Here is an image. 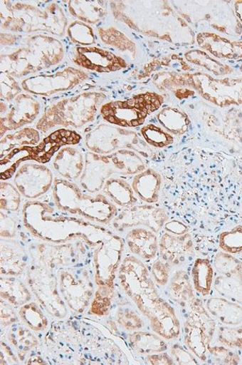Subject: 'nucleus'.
I'll list each match as a JSON object with an SVG mask.
<instances>
[{"mask_svg": "<svg viewBox=\"0 0 242 365\" xmlns=\"http://www.w3.org/2000/svg\"><path fill=\"white\" fill-rule=\"evenodd\" d=\"M53 197L59 208L83 214L102 224L110 223L117 215L116 205L106 196L86 195L77 184L66 180L56 179Z\"/></svg>", "mask_w": 242, "mask_h": 365, "instance_id": "f257e3e1", "label": "nucleus"}, {"mask_svg": "<svg viewBox=\"0 0 242 365\" xmlns=\"http://www.w3.org/2000/svg\"><path fill=\"white\" fill-rule=\"evenodd\" d=\"M97 157L101 164L93 165V168L87 166L80 179V185L90 193L102 190L112 174L133 175L144 169L142 161L135 153L122 150L108 156L97 155Z\"/></svg>", "mask_w": 242, "mask_h": 365, "instance_id": "f03ea898", "label": "nucleus"}, {"mask_svg": "<svg viewBox=\"0 0 242 365\" xmlns=\"http://www.w3.org/2000/svg\"><path fill=\"white\" fill-rule=\"evenodd\" d=\"M188 307L189 313L184 325V342L194 354L206 361L215 334L216 322L201 299L196 297Z\"/></svg>", "mask_w": 242, "mask_h": 365, "instance_id": "7ed1b4c3", "label": "nucleus"}, {"mask_svg": "<svg viewBox=\"0 0 242 365\" xmlns=\"http://www.w3.org/2000/svg\"><path fill=\"white\" fill-rule=\"evenodd\" d=\"M162 100L155 95L145 94L125 102L111 103L105 106L102 114L105 120L124 127H136L145 118L157 110Z\"/></svg>", "mask_w": 242, "mask_h": 365, "instance_id": "20e7f679", "label": "nucleus"}, {"mask_svg": "<svg viewBox=\"0 0 242 365\" xmlns=\"http://www.w3.org/2000/svg\"><path fill=\"white\" fill-rule=\"evenodd\" d=\"M167 220L164 209L153 205L132 206L119 215L114 221V226L118 230L142 226L157 233Z\"/></svg>", "mask_w": 242, "mask_h": 365, "instance_id": "39448f33", "label": "nucleus"}, {"mask_svg": "<svg viewBox=\"0 0 242 365\" xmlns=\"http://www.w3.org/2000/svg\"><path fill=\"white\" fill-rule=\"evenodd\" d=\"M14 184L23 196L37 198L46 193L54 182L50 170L33 165L21 167L15 174Z\"/></svg>", "mask_w": 242, "mask_h": 365, "instance_id": "423d86ee", "label": "nucleus"}, {"mask_svg": "<svg viewBox=\"0 0 242 365\" xmlns=\"http://www.w3.org/2000/svg\"><path fill=\"white\" fill-rule=\"evenodd\" d=\"M159 249L163 261L172 267L179 265L193 255L191 237L188 233L182 235L165 233L161 237Z\"/></svg>", "mask_w": 242, "mask_h": 365, "instance_id": "0eeeda50", "label": "nucleus"}, {"mask_svg": "<svg viewBox=\"0 0 242 365\" xmlns=\"http://www.w3.org/2000/svg\"><path fill=\"white\" fill-rule=\"evenodd\" d=\"M152 230L135 228L126 235V242L135 255L143 259H153L159 249L157 237Z\"/></svg>", "mask_w": 242, "mask_h": 365, "instance_id": "6e6552de", "label": "nucleus"}, {"mask_svg": "<svg viewBox=\"0 0 242 365\" xmlns=\"http://www.w3.org/2000/svg\"><path fill=\"white\" fill-rule=\"evenodd\" d=\"M162 179L158 173L148 169L137 174L132 185L136 195L149 204L158 201Z\"/></svg>", "mask_w": 242, "mask_h": 365, "instance_id": "1a4fd4ad", "label": "nucleus"}, {"mask_svg": "<svg viewBox=\"0 0 242 365\" xmlns=\"http://www.w3.org/2000/svg\"><path fill=\"white\" fill-rule=\"evenodd\" d=\"M206 309L221 323L237 326L242 323V307L234 302L221 297L209 299Z\"/></svg>", "mask_w": 242, "mask_h": 365, "instance_id": "9d476101", "label": "nucleus"}, {"mask_svg": "<svg viewBox=\"0 0 242 365\" xmlns=\"http://www.w3.org/2000/svg\"><path fill=\"white\" fill-rule=\"evenodd\" d=\"M102 192L109 200L121 207H132L137 202L132 185L121 178H112L107 180Z\"/></svg>", "mask_w": 242, "mask_h": 365, "instance_id": "9b49d317", "label": "nucleus"}, {"mask_svg": "<svg viewBox=\"0 0 242 365\" xmlns=\"http://www.w3.org/2000/svg\"><path fill=\"white\" fill-rule=\"evenodd\" d=\"M54 167L64 180H76L83 175V162L80 156L73 149L60 152L56 157Z\"/></svg>", "mask_w": 242, "mask_h": 365, "instance_id": "f8f14e48", "label": "nucleus"}, {"mask_svg": "<svg viewBox=\"0 0 242 365\" xmlns=\"http://www.w3.org/2000/svg\"><path fill=\"white\" fill-rule=\"evenodd\" d=\"M214 272L211 262L207 259H197L191 269L193 287L203 297L211 293Z\"/></svg>", "mask_w": 242, "mask_h": 365, "instance_id": "ddd939ff", "label": "nucleus"}, {"mask_svg": "<svg viewBox=\"0 0 242 365\" xmlns=\"http://www.w3.org/2000/svg\"><path fill=\"white\" fill-rule=\"evenodd\" d=\"M169 290L173 299L183 307H189L196 298L189 276L184 271H177L173 274Z\"/></svg>", "mask_w": 242, "mask_h": 365, "instance_id": "4468645a", "label": "nucleus"}, {"mask_svg": "<svg viewBox=\"0 0 242 365\" xmlns=\"http://www.w3.org/2000/svg\"><path fill=\"white\" fill-rule=\"evenodd\" d=\"M158 120L171 133L176 135L184 134L189 128V120L181 110L166 108L157 116Z\"/></svg>", "mask_w": 242, "mask_h": 365, "instance_id": "2eb2a0df", "label": "nucleus"}, {"mask_svg": "<svg viewBox=\"0 0 242 365\" xmlns=\"http://www.w3.org/2000/svg\"><path fill=\"white\" fill-rule=\"evenodd\" d=\"M214 288L221 295L242 304V278L219 275Z\"/></svg>", "mask_w": 242, "mask_h": 365, "instance_id": "dca6fc26", "label": "nucleus"}, {"mask_svg": "<svg viewBox=\"0 0 242 365\" xmlns=\"http://www.w3.org/2000/svg\"><path fill=\"white\" fill-rule=\"evenodd\" d=\"M135 350L142 354L159 353L167 350L166 343L149 333L138 332L130 336Z\"/></svg>", "mask_w": 242, "mask_h": 365, "instance_id": "f3484780", "label": "nucleus"}, {"mask_svg": "<svg viewBox=\"0 0 242 365\" xmlns=\"http://www.w3.org/2000/svg\"><path fill=\"white\" fill-rule=\"evenodd\" d=\"M214 264L220 275L242 278V264L230 253H218Z\"/></svg>", "mask_w": 242, "mask_h": 365, "instance_id": "a211bd4d", "label": "nucleus"}, {"mask_svg": "<svg viewBox=\"0 0 242 365\" xmlns=\"http://www.w3.org/2000/svg\"><path fill=\"white\" fill-rule=\"evenodd\" d=\"M219 247L231 255L242 256V225L221 233Z\"/></svg>", "mask_w": 242, "mask_h": 365, "instance_id": "6ab92c4d", "label": "nucleus"}, {"mask_svg": "<svg viewBox=\"0 0 242 365\" xmlns=\"http://www.w3.org/2000/svg\"><path fill=\"white\" fill-rule=\"evenodd\" d=\"M219 341L242 357V326L239 327H221L219 331Z\"/></svg>", "mask_w": 242, "mask_h": 365, "instance_id": "aec40b11", "label": "nucleus"}, {"mask_svg": "<svg viewBox=\"0 0 242 365\" xmlns=\"http://www.w3.org/2000/svg\"><path fill=\"white\" fill-rule=\"evenodd\" d=\"M141 133L145 140L156 148H164L173 142V138L169 134L153 124L144 126Z\"/></svg>", "mask_w": 242, "mask_h": 365, "instance_id": "412c9836", "label": "nucleus"}, {"mask_svg": "<svg viewBox=\"0 0 242 365\" xmlns=\"http://www.w3.org/2000/svg\"><path fill=\"white\" fill-rule=\"evenodd\" d=\"M209 359L215 364H238L241 362V358L235 351L223 345L209 346Z\"/></svg>", "mask_w": 242, "mask_h": 365, "instance_id": "4be33fe9", "label": "nucleus"}, {"mask_svg": "<svg viewBox=\"0 0 242 365\" xmlns=\"http://www.w3.org/2000/svg\"><path fill=\"white\" fill-rule=\"evenodd\" d=\"M19 190L11 183L1 182V209L15 211L19 208L21 203Z\"/></svg>", "mask_w": 242, "mask_h": 365, "instance_id": "5701e85b", "label": "nucleus"}, {"mask_svg": "<svg viewBox=\"0 0 242 365\" xmlns=\"http://www.w3.org/2000/svg\"><path fill=\"white\" fill-rule=\"evenodd\" d=\"M172 356L174 361L179 364H197V360L191 354L179 345L175 344L172 348Z\"/></svg>", "mask_w": 242, "mask_h": 365, "instance_id": "b1692460", "label": "nucleus"}, {"mask_svg": "<svg viewBox=\"0 0 242 365\" xmlns=\"http://www.w3.org/2000/svg\"><path fill=\"white\" fill-rule=\"evenodd\" d=\"M171 269L172 266L163 260L154 264L153 274L159 284L164 285L167 282Z\"/></svg>", "mask_w": 242, "mask_h": 365, "instance_id": "393cba45", "label": "nucleus"}, {"mask_svg": "<svg viewBox=\"0 0 242 365\" xmlns=\"http://www.w3.org/2000/svg\"><path fill=\"white\" fill-rule=\"evenodd\" d=\"M165 226L166 230L173 235H182L187 233L188 232V227L179 221H171Z\"/></svg>", "mask_w": 242, "mask_h": 365, "instance_id": "a878e982", "label": "nucleus"}, {"mask_svg": "<svg viewBox=\"0 0 242 365\" xmlns=\"http://www.w3.org/2000/svg\"><path fill=\"white\" fill-rule=\"evenodd\" d=\"M149 361L154 364H173L174 361L167 354H160L156 356H151Z\"/></svg>", "mask_w": 242, "mask_h": 365, "instance_id": "bb28decb", "label": "nucleus"}, {"mask_svg": "<svg viewBox=\"0 0 242 365\" xmlns=\"http://www.w3.org/2000/svg\"><path fill=\"white\" fill-rule=\"evenodd\" d=\"M241 4H238L236 7L237 14L239 15L238 17L242 21V2Z\"/></svg>", "mask_w": 242, "mask_h": 365, "instance_id": "cd10ccee", "label": "nucleus"}, {"mask_svg": "<svg viewBox=\"0 0 242 365\" xmlns=\"http://www.w3.org/2000/svg\"><path fill=\"white\" fill-rule=\"evenodd\" d=\"M102 38L105 41H107L109 39V37L107 36H105Z\"/></svg>", "mask_w": 242, "mask_h": 365, "instance_id": "c85d7f7f", "label": "nucleus"}]
</instances>
